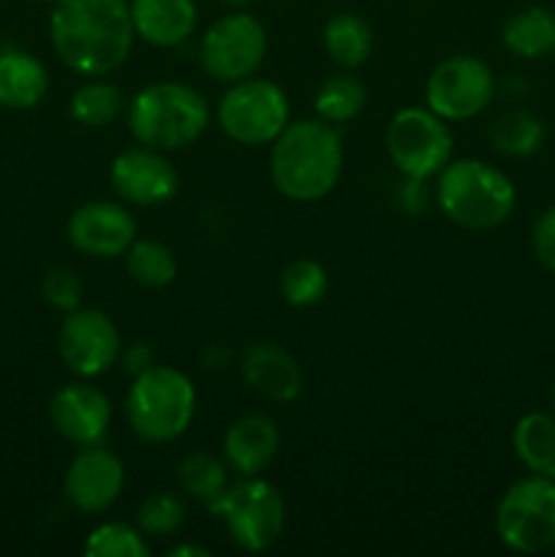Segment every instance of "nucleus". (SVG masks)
I'll return each instance as SVG.
<instances>
[{"label":"nucleus","instance_id":"e433bc0d","mask_svg":"<svg viewBox=\"0 0 555 557\" xmlns=\"http://www.w3.org/2000/svg\"><path fill=\"white\" fill-rule=\"evenodd\" d=\"M223 3H226L232 11H243L250 0H223Z\"/></svg>","mask_w":555,"mask_h":557},{"label":"nucleus","instance_id":"6e6552de","mask_svg":"<svg viewBox=\"0 0 555 557\" xmlns=\"http://www.w3.org/2000/svg\"><path fill=\"white\" fill-rule=\"evenodd\" d=\"M215 114L223 134L245 147L272 145L292 123L286 92L275 82L259 76L232 82L218 101Z\"/></svg>","mask_w":555,"mask_h":557},{"label":"nucleus","instance_id":"4c0bfd02","mask_svg":"<svg viewBox=\"0 0 555 557\" xmlns=\"http://www.w3.org/2000/svg\"><path fill=\"white\" fill-rule=\"evenodd\" d=\"M36 3H54V0H36Z\"/></svg>","mask_w":555,"mask_h":557},{"label":"nucleus","instance_id":"2eb2a0df","mask_svg":"<svg viewBox=\"0 0 555 557\" xmlns=\"http://www.w3.org/2000/svg\"><path fill=\"white\" fill-rule=\"evenodd\" d=\"M134 239V215L118 201H87L69 218V243L90 259H120Z\"/></svg>","mask_w":555,"mask_h":557},{"label":"nucleus","instance_id":"393cba45","mask_svg":"<svg viewBox=\"0 0 555 557\" xmlns=\"http://www.w3.org/2000/svg\"><path fill=\"white\" fill-rule=\"evenodd\" d=\"M125 267L131 281L141 288H166L177 277V259L172 248L158 239H134L125 250Z\"/></svg>","mask_w":555,"mask_h":557},{"label":"nucleus","instance_id":"bb28decb","mask_svg":"<svg viewBox=\"0 0 555 557\" xmlns=\"http://www.w3.org/2000/svg\"><path fill=\"white\" fill-rule=\"evenodd\" d=\"M125 112L123 92L96 76L71 96V117L87 128H107Z\"/></svg>","mask_w":555,"mask_h":557},{"label":"nucleus","instance_id":"473e14b6","mask_svg":"<svg viewBox=\"0 0 555 557\" xmlns=\"http://www.w3.org/2000/svg\"><path fill=\"white\" fill-rule=\"evenodd\" d=\"M533 253H536L539 264L555 275V207L544 210L533 223Z\"/></svg>","mask_w":555,"mask_h":557},{"label":"nucleus","instance_id":"f8f14e48","mask_svg":"<svg viewBox=\"0 0 555 557\" xmlns=\"http://www.w3.org/2000/svg\"><path fill=\"white\" fill-rule=\"evenodd\" d=\"M58 351L65 368L79 379H96L120 362L123 341L103 310L76 308L65 313L58 332Z\"/></svg>","mask_w":555,"mask_h":557},{"label":"nucleus","instance_id":"6ab92c4d","mask_svg":"<svg viewBox=\"0 0 555 557\" xmlns=\"http://www.w3.org/2000/svg\"><path fill=\"white\" fill-rule=\"evenodd\" d=\"M136 38L150 47L172 49L188 41L199 22L196 0H131Z\"/></svg>","mask_w":555,"mask_h":557},{"label":"nucleus","instance_id":"cd10ccee","mask_svg":"<svg viewBox=\"0 0 555 557\" xmlns=\"http://www.w3.org/2000/svg\"><path fill=\"white\" fill-rule=\"evenodd\" d=\"M365 103H368V90H365L362 82L351 74H335L319 87L313 109L326 123L343 125L348 120L359 117Z\"/></svg>","mask_w":555,"mask_h":557},{"label":"nucleus","instance_id":"72a5a7b5","mask_svg":"<svg viewBox=\"0 0 555 557\" xmlns=\"http://www.w3.org/2000/svg\"><path fill=\"white\" fill-rule=\"evenodd\" d=\"M120 362H123L125 373L139 375V373H145L147 368H152V364H156V351H152L147 343L136 341L120 351Z\"/></svg>","mask_w":555,"mask_h":557},{"label":"nucleus","instance_id":"5701e85b","mask_svg":"<svg viewBox=\"0 0 555 557\" xmlns=\"http://www.w3.org/2000/svg\"><path fill=\"white\" fill-rule=\"evenodd\" d=\"M324 41L326 54L332 63L341 69H359L368 63L370 52H373V30L368 22L357 14H335L324 25Z\"/></svg>","mask_w":555,"mask_h":557},{"label":"nucleus","instance_id":"f257e3e1","mask_svg":"<svg viewBox=\"0 0 555 557\" xmlns=\"http://www.w3.org/2000/svg\"><path fill=\"white\" fill-rule=\"evenodd\" d=\"M52 49L82 76H109L128 60L134 22L125 0H54L49 14Z\"/></svg>","mask_w":555,"mask_h":557},{"label":"nucleus","instance_id":"423d86ee","mask_svg":"<svg viewBox=\"0 0 555 557\" xmlns=\"http://www.w3.org/2000/svg\"><path fill=\"white\" fill-rule=\"evenodd\" d=\"M495 533L511 553L536 555L555 547V479H520L495 506Z\"/></svg>","mask_w":555,"mask_h":557},{"label":"nucleus","instance_id":"9b49d317","mask_svg":"<svg viewBox=\"0 0 555 557\" xmlns=\"http://www.w3.org/2000/svg\"><path fill=\"white\" fill-rule=\"evenodd\" d=\"M495 96V76L484 60L473 54L446 58L430 71L424 85V101L430 112L446 123H462L490 107Z\"/></svg>","mask_w":555,"mask_h":557},{"label":"nucleus","instance_id":"f03ea898","mask_svg":"<svg viewBox=\"0 0 555 557\" xmlns=\"http://www.w3.org/2000/svg\"><path fill=\"white\" fill-rule=\"evenodd\" d=\"M343 174V145L326 120L288 123L272 141L270 177L278 194L292 201H319L335 190Z\"/></svg>","mask_w":555,"mask_h":557},{"label":"nucleus","instance_id":"1a4fd4ad","mask_svg":"<svg viewBox=\"0 0 555 557\" xmlns=\"http://www.w3.org/2000/svg\"><path fill=\"white\" fill-rule=\"evenodd\" d=\"M386 152L403 177L430 180L452 161L455 139L439 114L422 107L400 109L386 125Z\"/></svg>","mask_w":555,"mask_h":557},{"label":"nucleus","instance_id":"c756f323","mask_svg":"<svg viewBox=\"0 0 555 557\" xmlns=\"http://www.w3.org/2000/svg\"><path fill=\"white\" fill-rule=\"evenodd\" d=\"M87 557H147L150 544L136 525L128 522H103L87 536Z\"/></svg>","mask_w":555,"mask_h":557},{"label":"nucleus","instance_id":"7ed1b4c3","mask_svg":"<svg viewBox=\"0 0 555 557\" xmlns=\"http://www.w3.org/2000/svg\"><path fill=\"white\" fill-rule=\"evenodd\" d=\"M435 201L455 226L468 232H488L509 221L517 205V190L493 163L482 158H460L441 169Z\"/></svg>","mask_w":555,"mask_h":557},{"label":"nucleus","instance_id":"b1692460","mask_svg":"<svg viewBox=\"0 0 555 557\" xmlns=\"http://www.w3.org/2000/svg\"><path fill=\"white\" fill-rule=\"evenodd\" d=\"M177 487L183 495L212 509L229 487V466L207 451H190L177 466Z\"/></svg>","mask_w":555,"mask_h":557},{"label":"nucleus","instance_id":"2f4dec72","mask_svg":"<svg viewBox=\"0 0 555 557\" xmlns=\"http://www.w3.org/2000/svg\"><path fill=\"white\" fill-rule=\"evenodd\" d=\"M41 294L44 299H47V305H52L54 310L71 313V310L82 308V294H85V286H82L79 275H76L71 267H52V270L44 275Z\"/></svg>","mask_w":555,"mask_h":557},{"label":"nucleus","instance_id":"f3484780","mask_svg":"<svg viewBox=\"0 0 555 557\" xmlns=\"http://www.w3.org/2000/svg\"><path fill=\"white\" fill-rule=\"evenodd\" d=\"M239 370L245 384L272 403H292L303 392V368L278 343H250L239 357Z\"/></svg>","mask_w":555,"mask_h":557},{"label":"nucleus","instance_id":"aec40b11","mask_svg":"<svg viewBox=\"0 0 555 557\" xmlns=\"http://www.w3.org/2000/svg\"><path fill=\"white\" fill-rule=\"evenodd\" d=\"M49 90L47 69L38 58L22 49L0 52V107L33 109Z\"/></svg>","mask_w":555,"mask_h":557},{"label":"nucleus","instance_id":"a878e982","mask_svg":"<svg viewBox=\"0 0 555 557\" xmlns=\"http://www.w3.org/2000/svg\"><path fill=\"white\" fill-rule=\"evenodd\" d=\"M490 141L495 150L509 158L533 156L544 145V123L533 112L511 109L495 120L490 128Z\"/></svg>","mask_w":555,"mask_h":557},{"label":"nucleus","instance_id":"412c9836","mask_svg":"<svg viewBox=\"0 0 555 557\" xmlns=\"http://www.w3.org/2000/svg\"><path fill=\"white\" fill-rule=\"evenodd\" d=\"M501 41L517 58H547L555 52V11L544 9V5L517 11L506 20Z\"/></svg>","mask_w":555,"mask_h":557},{"label":"nucleus","instance_id":"9d476101","mask_svg":"<svg viewBox=\"0 0 555 557\" xmlns=\"http://www.w3.org/2000/svg\"><path fill=\"white\" fill-rule=\"evenodd\" d=\"M267 58V30L248 11H232L207 27L199 44V60L205 74L218 82L256 76Z\"/></svg>","mask_w":555,"mask_h":557},{"label":"nucleus","instance_id":"0eeeda50","mask_svg":"<svg viewBox=\"0 0 555 557\" xmlns=\"http://www.w3.org/2000/svg\"><path fill=\"white\" fill-rule=\"evenodd\" d=\"M210 511L221 517L232 544L243 553L270 549L286 525L283 495L259 476H243L237 484H229Z\"/></svg>","mask_w":555,"mask_h":557},{"label":"nucleus","instance_id":"7c9ffc66","mask_svg":"<svg viewBox=\"0 0 555 557\" xmlns=\"http://www.w3.org/2000/svg\"><path fill=\"white\" fill-rule=\"evenodd\" d=\"M185 522V500L180 495L169 493V490H158V493L147 495L141 506L136 509V528L145 536L163 539L180 531Z\"/></svg>","mask_w":555,"mask_h":557},{"label":"nucleus","instance_id":"c85d7f7f","mask_svg":"<svg viewBox=\"0 0 555 557\" xmlns=\"http://www.w3.org/2000/svg\"><path fill=\"white\" fill-rule=\"evenodd\" d=\"M330 277L326 270L313 259H297L283 270L281 294L292 308H313L326 297Z\"/></svg>","mask_w":555,"mask_h":557},{"label":"nucleus","instance_id":"4be33fe9","mask_svg":"<svg viewBox=\"0 0 555 557\" xmlns=\"http://www.w3.org/2000/svg\"><path fill=\"white\" fill-rule=\"evenodd\" d=\"M511 446L531 473L555 479V417L531 411L511 430Z\"/></svg>","mask_w":555,"mask_h":557},{"label":"nucleus","instance_id":"f704fd0d","mask_svg":"<svg viewBox=\"0 0 555 557\" xmlns=\"http://www.w3.org/2000/svg\"><path fill=\"white\" fill-rule=\"evenodd\" d=\"M424 180H411V177H403L400 185V207L406 212H419L424 207Z\"/></svg>","mask_w":555,"mask_h":557},{"label":"nucleus","instance_id":"4468645a","mask_svg":"<svg viewBox=\"0 0 555 557\" xmlns=\"http://www.w3.org/2000/svg\"><path fill=\"white\" fill-rule=\"evenodd\" d=\"M125 487V468L114 451L101 444L85 446L71 460L63 479L65 500L82 515H101L112 509Z\"/></svg>","mask_w":555,"mask_h":557},{"label":"nucleus","instance_id":"20e7f679","mask_svg":"<svg viewBox=\"0 0 555 557\" xmlns=\"http://www.w3.org/2000/svg\"><path fill=\"white\" fill-rule=\"evenodd\" d=\"M210 125V103L196 87L183 82H156L128 103L131 136L141 147L161 152L194 145Z\"/></svg>","mask_w":555,"mask_h":557},{"label":"nucleus","instance_id":"c9c22d12","mask_svg":"<svg viewBox=\"0 0 555 557\" xmlns=\"http://www.w3.org/2000/svg\"><path fill=\"white\" fill-rule=\"evenodd\" d=\"M169 557H210V549L199 547V544H177V547L166 549Z\"/></svg>","mask_w":555,"mask_h":557},{"label":"nucleus","instance_id":"58836bf2","mask_svg":"<svg viewBox=\"0 0 555 557\" xmlns=\"http://www.w3.org/2000/svg\"><path fill=\"white\" fill-rule=\"evenodd\" d=\"M553 406H555V384H553Z\"/></svg>","mask_w":555,"mask_h":557},{"label":"nucleus","instance_id":"a211bd4d","mask_svg":"<svg viewBox=\"0 0 555 557\" xmlns=\"http://www.w3.org/2000/svg\"><path fill=\"white\" fill-rule=\"evenodd\" d=\"M281 451V430L264 413H245L223 435V457L237 476H261Z\"/></svg>","mask_w":555,"mask_h":557},{"label":"nucleus","instance_id":"ddd939ff","mask_svg":"<svg viewBox=\"0 0 555 557\" xmlns=\"http://www.w3.org/2000/svg\"><path fill=\"white\" fill-rule=\"evenodd\" d=\"M112 188L125 205L158 207L174 199L180 190V174L161 150L134 147L120 152L109 166Z\"/></svg>","mask_w":555,"mask_h":557},{"label":"nucleus","instance_id":"39448f33","mask_svg":"<svg viewBox=\"0 0 555 557\" xmlns=\"http://www.w3.org/2000/svg\"><path fill=\"white\" fill-rule=\"evenodd\" d=\"M196 389L188 375L169 364H152L134 375L125 395V419L145 444H172L190 428Z\"/></svg>","mask_w":555,"mask_h":557},{"label":"nucleus","instance_id":"dca6fc26","mask_svg":"<svg viewBox=\"0 0 555 557\" xmlns=\"http://www.w3.org/2000/svg\"><path fill=\"white\" fill-rule=\"evenodd\" d=\"M49 422H52L54 433L63 435L69 444L79 446V449L96 446L109 433L112 403L96 384L76 381V384L63 386L52 395Z\"/></svg>","mask_w":555,"mask_h":557}]
</instances>
